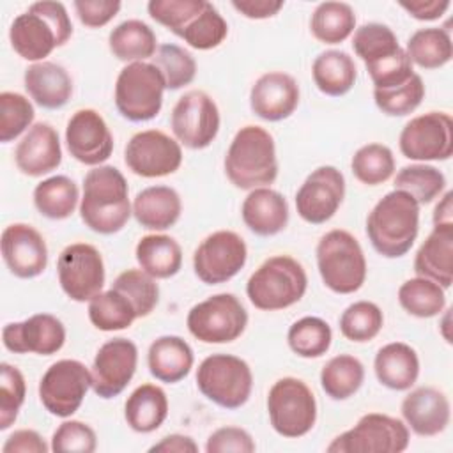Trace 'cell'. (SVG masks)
Listing matches in <instances>:
<instances>
[{
    "label": "cell",
    "instance_id": "6da1fadb",
    "mask_svg": "<svg viewBox=\"0 0 453 453\" xmlns=\"http://www.w3.org/2000/svg\"><path fill=\"white\" fill-rule=\"evenodd\" d=\"M133 214L129 188L122 172L110 165H99L83 177V196L80 198L81 221L97 234L120 232Z\"/></svg>",
    "mask_w": 453,
    "mask_h": 453
},
{
    "label": "cell",
    "instance_id": "7a4b0ae2",
    "mask_svg": "<svg viewBox=\"0 0 453 453\" xmlns=\"http://www.w3.org/2000/svg\"><path fill=\"white\" fill-rule=\"evenodd\" d=\"M73 35V23L62 2L42 0L16 16L9 28L12 50L25 60L42 62Z\"/></svg>",
    "mask_w": 453,
    "mask_h": 453
},
{
    "label": "cell",
    "instance_id": "3957f363",
    "mask_svg": "<svg viewBox=\"0 0 453 453\" xmlns=\"http://www.w3.org/2000/svg\"><path fill=\"white\" fill-rule=\"evenodd\" d=\"M419 230V203L405 191L386 193L366 218V235L373 250L386 258L403 257Z\"/></svg>",
    "mask_w": 453,
    "mask_h": 453
},
{
    "label": "cell",
    "instance_id": "277c9868",
    "mask_svg": "<svg viewBox=\"0 0 453 453\" xmlns=\"http://www.w3.org/2000/svg\"><path fill=\"white\" fill-rule=\"evenodd\" d=\"M225 173L239 189H255L273 184L278 177L274 138L260 126L241 127L225 156Z\"/></svg>",
    "mask_w": 453,
    "mask_h": 453
},
{
    "label": "cell",
    "instance_id": "5b68a950",
    "mask_svg": "<svg viewBox=\"0 0 453 453\" xmlns=\"http://www.w3.org/2000/svg\"><path fill=\"white\" fill-rule=\"evenodd\" d=\"M306 287L304 267L290 255H274L250 276L246 296L255 308L276 311L299 303Z\"/></svg>",
    "mask_w": 453,
    "mask_h": 453
},
{
    "label": "cell",
    "instance_id": "8992f818",
    "mask_svg": "<svg viewBox=\"0 0 453 453\" xmlns=\"http://www.w3.org/2000/svg\"><path fill=\"white\" fill-rule=\"evenodd\" d=\"M317 267L324 285L336 294H354L366 280V258L357 239L342 228L329 230L317 244Z\"/></svg>",
    "mask_w": 453,
    "mask_h": 453
},
{
    "label": "cell",
    "instance_id": "52a82bcc",
    "mask_svg": "<svg viewBox=\"0 0 453 453\" xmlns=\"http://www.w3.org/2000/svg\"><path fill=\"white\" fill-rule=\"evenodd\" d=\"M165 88V78L154 64H127L115 81V106L131 122L152 120L161 111Z\"/></svg>",
    "mask_w": 453,
    "mask_h": 453
},
{
    "label": "cell",
    "instance_id": "ba28073f",
    "mask_svg": "<svg viewBox=\"0 0 453 453\" xmlns=\"http://www.w3.org/2000/svg\"><path fill=\"white\" fill-rule=\"evenodd\" d=\"M198 391L223 409L242 407L253 389L250 365L234 354H211L196 368Z\"/></svg>",
    "mask_w": 453,
    "mask_h": 453
},
{
    "label": "cell",
    "instance_id": "9c48e42d",
    "mask_svg": "<svg viewBox=\"0 0 453 453\" xmlns=\"http://www.w3.org/2000/svg\"><path fill=\"white\" fill-rule=\"evenodd\" d=\"M267 412L276 434L287 439H297L315 426L317 400L301 379L281 377L269 389Z\"/></svg>",
    "mask_w": 453,
    "mask_h": 453
},
{
    "label": "cell",
    "instance_id": "30bf717a",
    "mask_svg": "<svg viewBox=\"0 0 453 453\" xmlns=\"http://www.w3.org/2000/svg\"><path fill=\"white\" fill-rule=\"evenodd\" d=\"M411 441L409 426L393 416L368 412L347 432L336 435L327 453H400Z\"/></svg>",
    "mask_w": 453,
    "mask_h": 453
},
{
    "label": "cell",
    "instance_id": "8fae6325",
    "mask_svg": "<svg viewBox=\"0 0 453 453\" xmlns=\"http://www.w3.org/2000/svg\"><path fill=\"white\" fill-rule=\"evenodd\" d=\"M188 331L202 343H230L248 326V311L228 292L214 294L188 311Z\"/></svg>",
    "mask_w": 453,
    "mask_h": 453
},
{
    "label": "cell",
    "instance_id": "7c38bea8",
    "mask_svg": "<svg viewBox=\"0 0 453 453\" xmlns=\"http://www.w3.org/2000/svg\"><path fill=\"white\" fill-rule=\"evenodd\" d=\"M88 388H92L90 370L78 359H60L41 377L39 400L50 414L69 418L80 409Z\"/></svg>",
    "mask_w": 453,
    "mask_h": 453
},
{
    "label": "cell",
    "instance_id": "4fadbf2b",
    "mask_svg": "<svg viewBox=\"0 0 453 453\" xmlns=\"http://www.w3.org/2000/svg\"><path fill=\"white\" fill-rule=\"evenodd\" d=\"M219 110L203 90H188L172 110L170 126L179 143L200 150L209 147L219 131Z\"/></svg>",
    "mask_w": 453,
    "mask_h": 453
},
{
    "label": "cell",
    "instance_id": "5bb4252c",
    "mask_svg": "<svg viewBox=\"0 0 453 453\" xmlns=\"http://www.w3.org/2000/svg\"><path fill=\"white\" fill-rule=\"evenodd\" d=\"M57 274L65 296L76 303L90 301L103 292L106 278L99 250L87 242H74L60 251Z\"/></svg>",
    "mask_w": 453,
    "mask_h": 453
},
{
    "label": "cell",
    "instance_id": "9a60e30c",
    "mask_svg": "<svg viewBox=\"0 0 453 453\" xmlns=\"http://www.w3.org/2000/svg\"><path fill=\"white\" fill-rule=\"evenodd\" d=\"M400 152L412 161H446L453 154V120L444 111L411 119L398 138Z\"/></svg>",
    "mask_w": 453,
    "mask_h": 453
},
{
    "label": "cell",
    "instance_id": "2e32d148",
    "mask_svg": "<svg viewBox=\"0 0 453 453\" xmlns=\"http://www.w3.org/2000/svg\"><path fill=\"white\" fill-rule=\"evenodd\" d=\"M244 239L232 230H218L207 235L193 253V269L205 285H219L232 280L246 264Z\"/></svg>",
    "mask_w": 453,
    "mask_h": 453
},
{
    "label": "cell",
    "instance_id": "e0dca14e",
    "mask_svg": "<svg viewBox=\"0 0 453 453\" xmlns=\"http://www.w3.org/2000/svg\"><path fill=\"white\" fill-rule=\"evenodd\" d=\"M127 168L140 177L154 179L175 173L182 163L180 143L159 129L133 134L124 149Z\"/></svg>",
    "mask_w": 453,
    "mask_h": 453
},
{
    "label": "cell",
    "instance_id": "ac0fdd59",
    "mask_svg": "<svg viewBox=\"0 0 453 453\" xmlns=\"http://www.w3.org/2000/svg\"><path fill=\"white\" fill-rule=\"evenodd\" d=\"M345 196V177L331 165L315 168L296 193L297 214L311 225L329 221Z\"/></svg>",
    "mask_w": 453,
    "mask_h": 453
},
{
    "label": "cell",
    "instance_id": "d6986e66",
    "mask_svg": "<svg viewBox=\"0 0 453 453\" xmlns=\"http://www.w3.org/2000/svg\"><path fill=\"white\" fill-rule=\"evenodd\" d=\"M138 365V349L127 338L104 342L92 361V391L101 398L120 395L131 382Z\"/></svg>",
    "mask_w": 453,
    "mask_h": 453
},
{
    "label": "cell",
    "instance_id": "ffe728a7",
    "mask_svg": "<svg viewBox=\"0 0 453 453\" xmlns=\"http://www.w3.org/2000/svg\"><path fill=\"white\" fill-rule=\"evenodd\" d=\"M65 145L76 161L99 166L113 152V134L99 111L81 108L67 120Z\"/></svg>",
    "mask_w": 453,
    "mask_h": 453
},
{
    "label": "cell",
    "instance_id": "44dd1931",
    "mask_svg": "<svg viewBox=\"0 0 453 453\" xmlns=\"http://www.w3.org/2000/svg\"><path fill=\"white\" fill-rule=\"evenodd\" d=\"M2 343L14 354H57L65 343V327L51 313H35L21 322L5 324Z\"/></svg>",
    "mask_w": 453,
    "mask_h": 453
},
{
    "label": "cell",
    "instance_id": "7402d4cb",
    "mask_svg": "<svg viewBox=\"0 0 453 453\" xmlns=\"http://www.w3.org/2000/svg\"><path fill=\"white\" fill-rule=\"evenodd\" d=\"M2 258L16 278L30 280L44 273L48 246L44 237L27 223H12L2 232Z\"/></svg>",
    "mask_w": 453,
    "mask_h": 453
},
{
    "label": "cell",
    "instance_id": "603a6c76",
    "mask_svg": "<svg viewBox=\"0 0 453 453\" xmlns=\"http://www.w3.org/2000/svg\"><path fill=\"white\" fill-rule=\"evenodd\" d=\"M299 104V85L294 76L283 71H269L262 74L251 87V111L267 120L280 122L288 119Z\"/></svg>",
    "mask_w": 453,
    "mask_h": 453
},
{
    "label": "cell",
    "instance_id": "cb8c5ba5",
    "mask_svg": "<svg viewBox=\"0 0 453 453\" xmlns=\"http://www.w3.org/2000/svg\"><path fill=\"white\" fill-rule=\"evenodd\" d=\"M14 161L18 170L28 177H42L57 170L62 163L57 129L48 122L34 124L16 145Z\"/></svg>",
    "mask_w": 453,
    "mask_h": 453
},
{
    "label": "cell",
    "instance_id": "d4e9b609",
    "mask_svg": "<svg viewBox=\"0 0 453 453\" xmlns=\"http://www.w3.org/2000/svg\"><path fill=\"white\" fill-rule=\"evenodd\" d=\"M400 409L405 425L421 437H432L444 432L451 418L448 396L432 386L412 389L403 398Z\"/></svg>",
    "mask_w": 453,
    "mask_h": 453
},
{
    "label": "cell",
    "instance_id": "484cf974",
    "mask_svg": "<svg viewBox=\"0 0 453 453\" xmlns=\"http://www.w3.org/2000/svg\"><path fill=\"white\" fill-rule=\"evenodd\" d=\"M414 273L442 288L453 283V223L434 225V230L414 257Z\"/></svg>",
    "mask_w": 453,
    "mask_h": 453
},
{
    "label": "cell",
    "instance_id": "4316f807",
    "mask_svg": "<svg viewBox=\"0 0 453 453\" xmlns=\"http://www.w3.org/2000/svg\"><path fill=\"white\" fill-rule=\"evenodd\" d=\"M25 90L35 104L46 110H58L73 96V80L69 73L55 62L42 60L27 67L23 74Z\"/></svg>",
    "mask_w": 453,
    "mask_h": 453
},
{
    "label": "cell",
    "instance_id": "83f0119b",
    "mask_svg": "<svg viewBox=\"0 0 453 453\" xmlns=\"http://www.w3.org/2000/svg\"><path fill=\"white\" fill-rule=\"evenodd\" d=\"M244 225L260 237H271L285 230L288 223V203L285 196L271 188H255L242 202Z\"/></svg>",
    "mask_w": 453,
    "mask_h": 453
},
{
    "label": "cell",
    "instance_id": "f1b7e54d",
    "mask_svg": "<svg viewBox=\"0 0 453 453\" xmlns=\"http://www.w3.org/2000/svg\"><path fill=\"white\" fill-rule=\"evenodd\" d=\"M377 380L393 391H407L419 375V357L416 350L403 342H391L380 347L373 359Z\"/></svg>",
    "mask_w": 453,
    "mask_h": 453
},
{
    "label": "cell",
    "instance_id": "f546056e",
    "mask_svg": "<svg viewBox=\"0 0 453 453\" xmlns=\"http://www.w3.org/2000/svg\"><path fill=\"white\" fill-rule=\"evenodd\" d=\"M195 363L193 349L180 336L166 334L156 338L147 352V366L152 377L175 384L189 375Z\"/></svg>",
    "mask_w": 453,
    "mask_h": 453
},
{
    "label": "cell",
    "instance_id": "4dcf8cb0",
    "mask_svg": "<svg viewBox=\"0 0 453 453\" xmlns=\"http://www.w3.org/2000/svg\"><path fill=\"white\" fill-rule=\"evenodd\" d=\"M131 207L134 219L149 230L173 226L182 212L180 196L170 186H149L138 191Z\"/></svg>",
    "mask_w": 453,
    "mask_h": 453
},
{
    "label": "cell",
    "instance_id": "1f68e13d",
    "mask_svg": "<svg viewBox=\"0 0 453 453\" xmlns=\"http://www.w3.org/2000/svg\"><path fill=\"white\" fill-rule=\"evenodd\" d=\"M168 416V398L156 384L138 386L126 400L124 418L131 430L150 434L157 430Z\"/></svg>",
    "mask_w": 453,
    "mask_h": 453
},
{
    "label": "cell",
    "instance_id": "d6a6232c",
    "mask_svg": "<svg viewBox=\"0 0 453 453\" xmlns=\"http://www.w3.org/2000/svg\"><path fill=\"white\" fill-rule=\"evenodd\" d=\"M140 269L156 280L175 276L182 265L180 244L165 234L143 235L134 248Z\"/></svg>",
    "mask_w": 453,
    "mask_h": 453
},
{
    "label": "cell",
    "instance_id": "836d02e7",
    "mask_svg": "<svg viewBox=\"0 0 453 453\" xmlns=\"http://www.w3.org/2000/svg\"><path fill=\"white\" fill-rule=\"evenodd\" d=\"M311 76L322 94L340 97L354 87L357 78V67L347 51L327 50L315 57L311 65Z\"/></svg>",
    "mask_w": 453,
    "mask_h": 453
},
{
    "label": "cell",
    "instance_id": "e575fe53",
    "mask_svg": "<svg viewBox=\"0 0 453 453\" xmlns=\"http://www.w3.org/2000/svg\"><path fill=\"white\" fill-rule=\"evenodd\" d=\"M156 34L142 19H126L108 35V46L115 58L133 64L156 55Z\"/></svg>",
    "mask_w": 453,
    "mask_h": 453
},
{
    "label": "cell",
    "instance_id": "d590c367",
    "mask_svg": "<svg viewBox=\"0 0 453 453\" xmlns=\"http://www.w3.org/2000/svg\"><path fill=\"white\" fill-rule=\"evenodd\" d=\"M80 200L78 186L67 175H53L41 180L34 189V205L48 219L69 218Z\"/></svg>",
    "mask_w": 453,
    "mask_h": 453
},
{
    "label": "cell",
    "instance_id": "8d00e7d4",
    "mask_svg": "<svg viewBox=\"0 0 453 453\" xmlns=\"http://www.w3.org/2000/svg\"><path fill=\"white\" fill-rule=\"evenodd\" d=\"M405 53L421 69H439L453 57L451 35L446 28L439 27L419 28L409 37Z\"/></svg>",
    "mask_w": 453,
    "mask_h": 453
},
{
    "label": "cell",
    "instance_id": "74e56055",
    "mask_svg": "<svg viewBox=\"0 0 453 453\" xmlns=\"http://www.w3.org/2000/svg\"><path fill=\"white\" fill-rule=\"evenodd\" d=\"M365 380L363 363L350 354L331 357L320 370V386L333 400H347L356 395Z\"/></svg>",
    "mask_w": 453,
    "mask_h": 453
},
{
    "label": "cell",
    "instance_id": "f35d334b",
    "mask_svg": "<svg viewBox=\"0 0 453 453\" xmlns=\"http://www.w3.org/2000/svg\"><path fill=\"white\" fill-rule=\"evenodd\" d=\"M356 28L354 9L345 2H322L315 7L310 30L324 44L343 42Z\"/></svg>",
    "mask_w": 453,
    "mask_h": 453
},
{
    "label": "cell",
    "instance_id": "ab89813d",
    "mask_svg": "<svg viewBox=\"0 0 453 453\" xmlns=\"http://www.w3.org/2000/svg\"><path fill=\"white\" fill-rule=\"evenodd\" d=\"M88 319L99 331H120L127 329L138 315L124 294L110 288L88 301Z\"/></svg>",
    "mask_w": 453,
    "mask_h": 453
},
{
    "label": "cell",
    "instance_id": "60d3db41",
    "mask_svg": "<svg viewBox=\"0 0 453 453\" xmlns=\"http://www.w3.org/2000/svg\"><path fill=\"white\" fill-rule=\"evenodd\" d=\"M400 306L418 319H430L439 315L446 306L444 288L432 280L416 276L405 280L398 288Z\"/></svg>",
    "mask_w": 453,
    "mask_h": 453
},
{
    "label": "cell",
    "instance_id": "b9f144b4",
    "mask_svg": "<svg viewBox=\"0 0 453 453\" xmlns=\"http://www.w3.org/2000/svg\"><path fill=\"white\" fill-rule=\"evenodd\" d=\"M333 340L329 324L320 317H303L296 320L287 333L288 347L299 357H320L324 356Z\"/></svg>",
    "mask_w": 453,
    "mask_h": 453
},
{
    "label": "cell",
    "instance_id": "7bdbcfd3",
    "mask_svg": "<svg viewBox=\"0 0 453 453\" xmlns=\"http://www.w3.org/2000/svg\"><path fill=\"white\" fill-rule=\"evenodd\" d=\"M446 188L444 173L425 163L403 166L395 177V189L409 193L419 205L435 200Z\"/></svg>",
    "mask_w": 453,
    "mask_h": 453
},
{
    "label": "cell",
    "instance_id": "ee69618b",
    "mask_svg": "<svg viewBox=\"0 0 453 453\" xmlns=\"http://www.w3.org/2000/svg\"><path fill=\"white\" fill-rule=\"evenodd\" d=\"M354 177L366 186H379L395 173V157L388 145L366 143L359 147L350 161Z\"/></svg>",
    "mask_w": 453,
    "mask_h": 453
},
{
    "label": "cell",
    "instance_id": "f6af8a7d",
    "mask_svg": "<svg viewBox=\"0 0 453 453\" xmlns=\"http://www.w3.org/2000/svg\"><path fill=\"white\" fill-rule=\"evenodd\" d=\"M384 326L380 308L372 301H356L349 304L340 317V333L356 343L373 340Z\"/></svg>",
    "mask_w": 453,
    "mask_h": 453
},
{
    "label": "cell",
    "instance_id": "bcb514c9",
    "mask_svg": "<svg viewBox=\"0 0 453 453\" xmlns=\"http://www.w3.org/2000/svg\"><path fill=\"white\" fill-rule=\"evenodd\" d=\"M111 288L119 290L131 301L138 319L150 315L159 303V287L156 278L142 269H127L120 273L111 283Z\"/></svg>",
    "mask_w": 453,
    "mask_h": 453
},
{
    "label": "cell",
    "instance_id": "7dc6e473",
    "mask_svg": "<svg viewBox=\"0 0 453 453\" xmlns=\"http://www.w3.org/2000/svg\"><path fill=\"white\" fill-rule=\"evenodd\" d=\"M152 58V64L161 71L168 90H179L195 80L196 62L188 50L168 42L161 44Z\"/></svg>",
    "mask_w": 453,
    "mask_h": 453
},
{
    "label": "cell",
    "instance_id": "c3c4849f",
    "mask_svg": "<svg viewBox=\"0 0 453 453\" xmlns=\"http://www.w3.org/2000/svg\"><path fill=\"white\" fill-rule=\"evenodd\" d=\"M425 97V85L419 74H412L405 83L391 88H373L377 108L389 117H403L412 113Z\"/></svg>",
    "mask_w": 453,
    "mask_h": 453
},
{
    "label": "cell",
    "instance_id": "681fc988",
    "mask_svg": "<svg viewBox=\"0 0 453 453\" xmlns=\"http://www.w3.org/2000/svg\"><path fill=\"white\" fill-rule=\"evenodd\" d=\"M228 34V25L219 11L207 2L203 11L179 35L195 50H212L219 46Z\"/></svg>",
    "mask_w": 453,
    "mask_h": 453
},
{
    "label": "cell",
    "instance_id": "f907efd6",
    "mask_svg": "<svg viewBox=\"0 0 453 453\" xmlns=\"http://www.w3.org/2000/svg\"><path fill=\"white\" fill-rule=\"evenodd\" d=\"M352 48L356 55L365 62H373L382 57H388L400 50L395 32L382 23H365L354 30Z\"/></svg>",
    "mask_w": 453,
    "mask_h": 453
},
{
    "label": "cell",
    "instance_id": "816d5d0a",
    "mask_svg": "<svg viewBox=\"0 0 453 453\" xmlns=\"http://www.w3.org/2000/svg\"><path fill=\"white\" fill-rule=\"evenodd\" d=\"M35 111L32 103L18 92L0 94V142L16 140L23 131L32 127Z\"/></svg>",
    "mask_w": 453,
    "mask_h": 453
},
{
    "label": "cell",
    "instance_id": "f5cc1de1",
    "mask_svg": "<svg viewBox=\"0 0 453 453\" xmlns=\"http://www.w3.org/2000/svg\"><path fill=\"white\" fill-rule=\"evenodd\" d=\"M205 0H150L147 11L154 21L166 27L175 35H180L182 30L203 11Z\"/></svg>",
    "mask_w": 453,
    "mask_h": 453
},
{
    "label": "cell",
    "instance_id": "db71d44e",
    "mask_svg": "<svg viewBox=\"0 0 453 453\" xmlns=\"http://www.w3.org/2000/svg\"><path fill=\"white\" fill-rule=\"evenodd\" d=\"M27 384L23 373L9 365H0V430H7L18 418L25 402Z\"/></svg>",
    "mask_w": 453,
    "mask_h": 453
},
{
    "label": "cell",
    "instance_id": "11a10c76",
    "mask_svg": "<svg viewBox=\"0 0 453 453\" xmlns=\"http://www.w3.org/2000/svg\"><path fill=\"white\" fill-rule=\"evenodd\" d=\"M366 71L373 81V88H391L405 83L412 74V62L407 57L405 50L400 48L395 53L382 57L379 60L365 64Z\"/></svg>",
    "mask_w": 453,
    "mask_h": 453
},
{
    "label": "cell",
    "instance_id": "9f6ffc18",
    "mask_svg": "<svg viewBox=\"0 0 453 453\" xmlns=\"http://www.w3.org/2000/svg\"><path fill=\"white\" fill-rule=\"evenodd\" d=\"M50 448L55 453H92L97 448V435L87 423L69 419L53 432Z\"/></svg>",
    "mask_w": 453,
    "mask_h": 453
},
{
    "label": "cell",
    "instance_id": "6f0895ef",
    "mask_svg": "<svg viewBox=\"0 0 453 453\" xmlns=\"http://www.w3.org/2000/svg\"><path fill=\"white\" fill-rule=\"evenodd\" d=\"M255 448L253 437L241 426H221L214 430L205 442L207 453H253Z\"/></svg>",
    "mask_w": 453,
    "mask_h": 453
},
{
    "label": "cell",
    "instance_id": "680465c9",
    "mask_svg": "<svg viewBox=\"0 0 453 453\" xmlns=\"http://www.w3.org/2000/svg\"><path fill=\"white\" fill-rule=\"evenodd\" d=\"M73 5L78 19L88 28L104 27L122 7L119 0H76Z\"/></svg>",
    "mask_w": 453,
    "mask_h": 453
},
{
    "label": "cell",
    "instance_id": "91938a15",
    "mask_svg": "<svg viewBox=\"0 0 453 453\" xmlns=\"http://www.w3.org/2000/svg\"><path fill=\"white\" fill-rule=\"evenodd\" d=\"M51 449L41 434L30 428L14 430L4 442V453H48Z\"/></svg>",
    "mask_w": 453,
    "mask_h": 453
},
{
    "label": "cell",
    "instance_id": "94428289",
    "mask_svg": "<svg viewBox=\"0 0 453 453\" xmlns=\"http://www.w3.org/2000/svg\"><path fill=\"white\" fill-rule=\"evenodd\" d=\"M400 7L419 21H434L449 9V0H402Z\"/></svg>",
    "mask_w": 453,
    "mask_h": 453
},
{
    "label": "cell",
    "instance_id": "6125c7cd",
    "mask_svg": "<svg viewBox=\"0 0 453 453\" xmlns=\"http://www.w3.org/2000/svg\"><path fill=\"white\" fill-rule=\"evenodd\" d=\"M232 7L250 19L273 18L283 7V0H232Z\"/></svg>",
    "mask_w": 453,
    "mask_h": 453
},
{
    "label": "cell",
    "instance_id": "be15d7a7",
    "mask_svg": "<svg viewBox=\"0 0 453 453\" xmlns=\"http://www.w3.org/2000/svg\"><path fill=\"white\" fill-rule=\"evenodd\" d=\"M150 453H196L198 444L189 437L182 434H170L165 435L159 442L152 444L149 448Z\"/></svg>",
    "mask_w": 453,
    "mask_h": 453
},
{
    "label": "cell",
    "instance_id": "e7e4bbea",
    "mask_svg": "<svg viewBox=\"0 0 453 453\" xmlns=\"http://www.w3.org/2000/svg\"><path fill=\"white\" fill-rule=\"evenodd\" d=\"M453 193L446 191L441 202L434 209V225H444V223H453V207H451V198Z\"/></svg>",
    "mask_w": 453,
    "mask_h": 453
}]
</instances>
